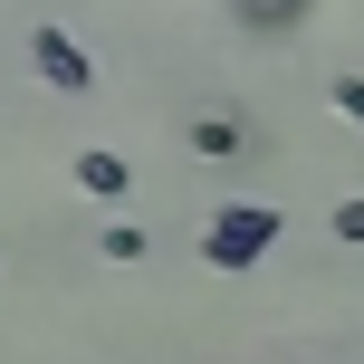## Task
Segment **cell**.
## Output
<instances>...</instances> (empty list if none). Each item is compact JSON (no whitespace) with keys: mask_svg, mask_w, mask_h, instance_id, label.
Here are the masks:
<instances>
[{"mask_svg":"<svg viewBox=\"0 0 364 364\" xmlns=\"http://www.w3.org/2000/svg\"><path fill=\"white\" fill-rule=\"evenodd\" d=\"M278 230H288V220H278L269 201H230V211L201 220V259H211L220 278H240V269H259V259L278 250Z\"/></svg>","mask_w":364,"mask_h":364,"instance_id":"obj_1","label":"cell"},{"mask_svg":"<svg viewBox=\"0 0 364 364\" xmlns=\"http://www.w3.org/2000/svg\"><path fill=\"white\" fill-rule=\"evenodd\" d=\"M29 68H38V77H48V87H58V96H87V87H96V58H87V48H77V38H68V29H29Z\"/></svg>","mask_w":364,"mask_h":364,"instance_id":"obj_2","label":"cell"},{"mask_svg":"<svg viewBox=\"0 0 364 364\" xmlns=\"http://www.w3.org/2000/svg\"><path fill=\"white\" fill-rule=\"evenodd\" d=\"M68 182H77L87 201H125V192H134V164H125L115 144H87V154L68 164Z\"/></svg>","mask_w":364,"mask_h":364,"instance_id":"obj_3","label":"cell"},{"mask_svg":"<svg viewBox=\"0 0 364 364\" xmlns=\"http://www.w3.org/2000/svg\"><path fill=\"white\" fill-rule=\"evenodd\" d=\"M192 154H211V164L250 154V144H240V115H192Z\"/></svg>","mask_w":364,"mask_h":364,"instance_id":"obj_4","label":"cell"},{"mask_svg":"<svg viewBox=\"0 0 364 364\" xmlns=\"http://www.w3.org/2000/svg\"><path fill=\"white\" fill-rule=\"evenodd\" d=\"M96 250H106V259H144V220H106Z\"/></svg>","mask_w":364,"mask_h":364,"instance_id":"obj_5","label":"cell"},{"mask_svg":"<svg viewBox=\"0 0 364 364\" xmlns=\"http://www.w3.org/2000/svg\"><path fill=\"white\" fill-rule=\"evenodd\" d=\"M326 230H336V240H355V250H364V192H355V201H336V211H326Z\"/></svg>","mask_w":364,"mask_h":364,"instance_id":"obj_6","label":"cell"},{"mask_svg":"<svg viewBox=\"0 0 364 364\" xmlns=\"http://www.w3.org/2000/svg\"><path fill=\"white\" fill-rule=\"evenodd\" d=\"M307 0H240V19H259V29H278V19H297Z\"/></svg>","mask_w":364,"mask_h":364,"instance_id":"obj_7","label":"cell"},{"mask_svg":"<svg viewBox=\"0 0 364 364\" xmlns=\"http://www.w3.org/2000/svg\"><path fill=\"white\" fill-rule=\"evenodd\" d=\"M326 96H336V115H346V125H364V77H336Z\"/></svg>","mask_w":364,"mask_h":364,"instance_id":"obj_8","label":"cell"}]
</instances>
